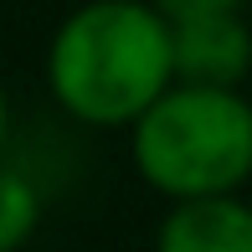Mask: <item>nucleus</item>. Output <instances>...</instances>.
<instances>
[{
  "label": "nucleus",
  "instance_id": "nucleus-1",
  "mask_svg": "<svg viewBox=\"0 0 252 252\" xmlns=\"http://www.w3.org/2000/svg\"><path fill=\"white\" fill-rule=\"evenodd\" d=\"M175 83V21L155 0H83L47 41V93L83 129H134Z\"/></svg>",
  "mask_w": 252,
  "mask_h": 252
},
{
  "label": "nucleus",
  "instance_id": "nucleus-2",
  "mask_svg": "<svg viewBox=\"0 0 252 252\" xmlns=\"http://www.w3.org/2000/svg\"><path fill=\"white\" fill-rule=\"evenodd\" d=\"M129 165L165 201L237 196L252 180V98L180 77L134 119Z\"/></svg>",
  "mask_w": 252,
  "mask_h": 252
},
{
  "label": "nucleus",
  "instance_id": "nucleus-3",
  "mask_svg": "<svg viewBox=\"0 0 252 252\" xmlns=\"http://www.w3.org/2000/svg\"><path fill=\"white\" fill-rule=\"evenodd\" d=\"M175 72L186 83L242 88L252 72V26L242 21V10L175 21Z\"/></svg>",
  "mask_w": 252,
  "mask_h": 252
},
{
  "label": "nucleus",
  "instance_id": "nucleus-4",
  "mask_svg": "<svg viewBox=\"0 0 252 252\" xmlns=\"http://www.w3.org/2000/svg\"><path fill=\"white\" fill-rule=\"evenodd\" d=\"M155 252H252V201H242V190L170 201L155 226Z\"/></svg>",
  "mask_w": 252,
  "mask_h": 252
},
{
  "label": "nucleus",
  "instance_id": "nucleus-5",
  "mask_svg": "<svg viewBox=\"0 0 252 252\" xmlns=\"http://www.w3.org/2000/svg\"><path fill=\"white\" fill-rule=\"evenodd\" d=\"M41 226V190L26 170L0 159V252H21Z\"/></svg>",
  "mask_w": 252,
  "mask_h": 252
},
{
  "label": "nucleus",
  "instance_id": "nucleus-6",
  "mask_svg": "<svg viewBox=\"0 0 252 252\" xmlns=\"http://www.w3.org/2000/svg\"><path fill=\"white\" fill-rule=\"evenodd\" d=\"M170 21H186V16H211V10H242L247 0H155Z\"/></svg>",
  "mask_w": 252,
  "mask_h": 252
},
{
  "label": "nucleus",
  "instance_id": "nucleus-7",
  "mask_svg": "<svg viewBox=\"0 0 252 252\" xmlns=\"http://www.w3.org/2000/svg\"><path fill=\"white\" fill-rule=\"evenodd\" d=\"M5 144H10V93H5V77H0V159H5Z\"/></svg>",
  "mask_w": 252,
  "mask_h": 252
}]
</instances>
